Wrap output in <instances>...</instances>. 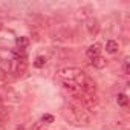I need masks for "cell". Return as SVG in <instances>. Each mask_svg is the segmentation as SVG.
<instances>
[{
  "label": "cell",
  "mask_w": 130,
  "mask_h": 130,
  "mask_svg": "<svg viewBox=\"0 0 130 130\" xmlns=\"http://www.w3.org/2000/svg\"><path fill=\"white\" fill-rule=\"evenodd\" d=\"M106 64H107V61H106V58H103V57H96V58L92 60V66H93L95 69H104Z\"/></svg>",
  "instance_id": "cell-8"
},
{
  "label": "cell",
  "mask_w": 130,
  "mask_h": 130,
  "mask_svg": "<svg viewBox=\"0 0 130 130\" xmlns=\"http://www.w3.org/2000/svg\"><path fill=\"white\" fill-rule=\"evenodd\" d=\"M44 64H46V57H43V55H38L35 58V61H34V66L35 68H43Z\"/></svg>",
  "instance_id": "cell-12"
},
{
  "label": "cell",
  "mask_w": 130,
  "mask_h": 130,
  "mask_svg": "<svg viewBox=\"0 0 130 130\" xmlns=\"http://www.w3.org/2000/svg\"><path fill=\"white\" fill-rule=\"evenodd\" d=\"M86 29H87V32H89L90 35H95V34L98 32V29H100L98 20H96V19H89V20L86 22Z\"/></svg>",
  "instance_id": "cell-6"
},
{
  "label": "cell",
  "mask_w": 130,
  "mask_h": 130,
  "mask_svg": "<svg viewBox=\"0 0 130 130\" xmlns=\"http://www.w3.org/2000/svg\"><path fill=\"white\" fill-rule=\"evenodd\" d=\"M0 98H3L6 101H11V103H19L20 101V95L9 86L0 87Z\"/></svg>",
  "instance_id": "cell-3"
},
{
  "label": "cell",
  "mask_w": 130,
  "mask_h": 130,
  "mask_svg": "<svg viewBox=\"0 0 130 130\" xmlns=\"http://www.w3.org/2000/svg\"><path fill=\"white\" fill-rule=\"evenodd\" d=\"M122 71H124V74H130V58L128 57H125L122 61Z\"/></svg>",
  "instance_id": "cell-13"
},
{
  "label": "cell",
  "mask_w": 130,
  "mask_h": 130,
  "mask_svg": "<svg viewBox=\"0 0 130 130\" xmlns=\"http://www.w3.org/2000/svg\"><path fill=\"white\" fill-rule=\"evenodd\" d=\"M41 121H43L44 124H51V122H54V116L46 113V115H43V116H41Z\"/></svg>",
  "instance_id": "cell-14"
},
{
  "label": "cell",
  "mask_w": 130,
  "mask_h": 130,
  "mask_svg": "<svg viewBox=\"0 0 130 130\" xmlns=\"http://www.w3.org/2000/svg\"><path fill=\"white\" fill-rule=\"evenodd\" d=\"M66 118L72 122V124H78V125H89L92 122V118L90 115L80 106H75V104H68L66 106V112H64Z\"/></svg>",
  "instance_id": "cell-1"
},
{
  "label": "cell",
  "mask_w": 130,
  "mask_h": 130,
  "mask_svg": "<svg viewBox=\"0 0 130 130\" xmlns=\"http://www.w3.org/2000/svg\"><path fill=\"white\" fill-rule=\"evenodd\" d=\"M15 44H17V49H26L28 44H29V38L25 37V35H20L15 38Z\"/></svg>",
  "instance_id": "cell-7"
},
{
  "label": "cell",
  "mask_w": 130,
  "mask_h": 130,
  "mask_svg": "<svg viewBox=\"0 0 130 130\" xmlns=\"http://www.w3.org/2000/svg\"><path fill=\"white\" fill-rule=\"evenodd\" d=\"M63 87L66 89V90H69L71 93H74V95H78V93H81V89H80V86H78L75 81H71V80H64V81H63Z\"/></svg>",
  "instance_id": "cell-4"
},
{
  "label": "cell",
  "mask_w": 130,
  "mask_h": 130,
  "mask_svg": "<svg viewBox=\"0 0 130 130\" xmlns=\"http://www.w3.org/2000/svg\"><path fill=\"white\" fill-rule=\"evenodd\" d=\"M9 119V112L5 107H0V124H5Z\"/></svg>",
  "instance_id": "cell-11"
},
{
  "label": "cell",
  "mask_w": 130,
  "mask_h": 130,
  "mask_svg": "<svg viewBox=\"0 0 130 130\" xmlns=\"http://www.w3.org/2000/svg\"><path fill=\"white\" fill-rule=\"evenodd\" d=\"M100 52H101V44H100V43H93V44H90V46L87 47L86 55H87V58L93 60V58L100 57Z\"/></svg>",
  "instance_id": "cell-5"
},
{
  "label": "cell",
  "mask_w": 130,
  "mask_h": 130,
  "mask_svg": "<svg viewBox=\"0 0 130 130\" xmlns=\"http://www.w3.org/2000/svg\"><path fill=\"white\" fill-rule=\"evenodd\" d=\"M81 74H83V71H81L80 68H63V69H60V72H58V75H60L61 78L71 80V81L77 80Z\"/></svg>",
  "instance_id": "cell-2"
},
{
  "label": "cell",
  "mask_w": 130,
  "mask_h": 130,
  "mask_svg": "<svg viewBox=\"0 0 130 130\" xmlns=\"http://www.w3.org/2000/svg\"><path fill=\"white\" fill-rule=\"evenodd\" d=\"M116 103H118V106L125 107V106L128 104V98H127V95H125V93H119V95L116 96Z\"/></svg>",
  "instance_id": "cell-10"
},
{
  "label": "cell",
  "mask_w": 130,
  "mask_h": 130,
  "mask_svg": "<svg viewBox=\"0 0 130 130\" xmlns=\"http://www.w3.org/2000/svg\"><path fill=\"white\" fill-rule=\"evenodd\" d=\"M17 130H25V128H23V127H20V128H17Z\"/></svg>",
  "instance_id": "cell-15"
},
{
  "label": "cell",
  "mask_w": 130,
  "mask_h": 130,
  "mask_svg": "<svg viewBox=\"0 0 130 130\" xmlns=\"http://www.w3.org/2000/svg\"><path fill=\"white\" fill-rule=\"evenodd\" d=\"M116 51H118V43L115 40H109L106 43V52L107 54H115Z\"/></svg>",
  "instance_id": "cell-9"
}]
</instances>
